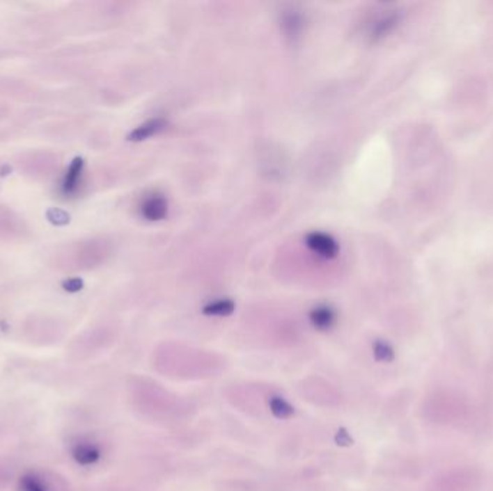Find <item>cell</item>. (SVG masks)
<instances>
[{
	"mask_svg": "<svg viewBox=\"0 0 493 491\" xmlns=\"http://www.w3.org/2000/svg\"><path fill=\"white\" fill-rule=\"evenodd\" d=\"M401 15L398 10L388 9L382 10L379 16H377L371 24H369V32L368 35L371 36L374 40L382 39L388 33H391L400 24Z\"/></svg>",
	"mask_w": 493,
	"mask_h": 491,
	"instance_id": "6da1fadb",
	"label": "cell"
},
{
	"mask_svg": "<svg viewBox=\"0 0 493 491\" xmlns=\"http://www.w3.org/2000/svg\"><path fill=\"white\" fill-rule=\"evenodd\" d=\"M306 245L311 248V251L323 258H335L339 252L336 241L331 235L323 232H312L307 235Z\"/></svg>",
	"mask_w": 493,
	"mask_h": 491,
	"instance_id": "7a4b0ae2",
	"label": "cell"
},
{
	"mask_svg": "<svg viewBox=\"0 0 493 491\" xmlns=\"http://www.w3.org/2000/svg\"><path fill=\"white\" fill-rule=\"evenodd\" d=\"M140 212L141 216L148 220H160L168 214V202L163 195L153 193L143 200Z\"/></svg>",
	"mask_w": 493,
	"mask_h": 491,
	"instance_id": "3957f363",
	"label": "cell"
},
{
	"mask_svg": "<svg viewBox=\"0 0 493 491\" xmlns=\"http://www.w3.org/2000/svg\"><path fill=\"white\" fill-rule=\"evenodd\" d=\"M82 170H84V160H82L81 157H75L64 176L63 185H61V191H63L64 195L70 196L78 191Z\"/></svg>",
	"mask_w": 493,
	"mask_h": 491,
	"instance_id": "277c9868",
	"label": "cell"
},
{
	"mask_svg": "<svg viewBox=\"0 0 493 491\" xmlns=\"http://www.w3.org/2000/svg\"><path fill=\"white\" fill-rule=\"evenodd\" d=\"M309 317H311L312 325L315 327L316 330H320V332L331 330L336 323L335 310L332 309V307H329L326 304L315 307V309L311 312Z\"/></svg>",
	"mask_w": 493,
	"mask_h": 491,
	"instance_id": "5b68a950",
	"label": "cell"
},
{
	"mask_svg": "<svg viewBox=\"0 0 493 491\" xmlns=\"http://www.w3.org/2000/svg\"><path fill=\"white\" fill-rule=\"evenodd\" d=\"M72 457L79 465H93L100 460L101 453L91 442H78L72 448Z\"/></svg>",
	"mask_w": 493,
	"mask_h": 491,
	"instance_id": "8992f818",
	"label": "cell"
},
{
	"mask_svg": "<svg viewBox=\"0 0 493 491\" xmlns=\"http://www.w3.org/2000/svg\"><path fill=\"white\" fill-rule=\"evenodd\" d=\"M168 122L164 121L163 118H155V120H149L146 122H143L141 126H139L137 129H134L130 134H129V140L130 141H141L146 140L155 134H159L160 131H163L166 129Z\"/></svg>",
	"mask_w": 493,
	"mask_h": 491,
	"instance_id": "52a82bcc",
	"label": "cell"
},
{
	"mask_svg": "<svg viewBox=\"0 0 493 491\" xmlns=\"http://www.w3.org/2000/svg\"><path fill=\"white\" fill-rule=\"evenodd\" d=\"M303 24H304V22H303L302 15H299V13L295 12V10H292V12H289V13H285V15L283 16V20H281V25H283V29H284L285 36L292 38L293 40L297 39V38H300V35H302V32H303V28H304Z\"/></svg>",
	"mask_w": 493,
	"mask_h": 491,
	"instance_id": "ba28073f",
	"label": "cell"
},
{
	"mask_svg": "<svg viewBox=\"0 0 493 491\" xmlns=\"http://www.w3.org/2000/svg\"><path fill=\"white\" fill-rule=\"evenodd\" d=\"M234 309H235V304L231 300L222 298L205 305L202 313L205 316H212V317H227L234 313Z\"/></svg>",
	"mask_w": 493,
	"mask_h": 491,
	"instance_id": "9c48e42d",
	"label": "cell"
},
{
	"mask_svg": "<svg viewBox=\"0 0 493 491\" xmlns=\"http://www.w3.org/2000/svg\"><path fill=\"white\" fill-rule=\"evenodd\" d=\"M269 405H270L272 414H273L277 419H287V418L293 417V414H295V408H293L289 402H287L285 399H283V398H280V396H273V398H270Z\"/></svg>",
	"mask_w": 493,
	"mask_h": 491,
	"instance_id": "30bf717a",
	"label": "cell"
},
{
	"mask_svg": "<svg viewBox=\"0 0 493 491\" xmlns=\"http://www.w3.org/2000/svg\"><path fill=\"white\" fill-rule=\"evenodd\" d=\"M19 485L20 491H49L44 481L35 474H25L24 477H20Z\"/></svg>",
	"mask_w": 493,
	"mask_h": 491,
	"instance_id": "8fae6325",
	"label": "cell"
},
{
	"mask_svg": "<svg viewBox=\"0 0 493 491\" xmlns=\"http://www.w3.org/2000/svg\"><path fill=\"white\" fill-rule=\"evenodd\" d=\"M374 357H375L378 362L389 363V362L394 360L396 353H394L393 347L389 346L388 343H385V341H382V340H377V341L374 343Z\"/></svg>",
	"mask_w": 493,
	"mask_h": 491,
	"instance_id": "7c38bea8",
	"label": "cell"
},
{
	"mask_svg": "<svg viewBox=\"0 0 493 491\" xmlns=\"http://www.w3.org/2000/svg\"><path fill=\"white\" fill-rule=\"evenodd\" d=\"M335 441H336V444L341 445V446H349V445L354 444L352 437L349 435V433L346 431L345 428H339V429H338V433H336V435H335Z\"/></svg>",
	"mask_w": 493,
	"mask_h": 491,
	"instance_id": "4fadbf2b",
	"label": "cell"
},
{
	"mask_svg": "<svg viewBox=\"0 0 493 491\" xmlns=\"http://www.w3.org/2000/svg\"><path fill=\"white\" fill-rule=\"evenodd\" d=\"M82 287V282L79 280H70L65 282V290L68 291H78Z\"/></svg>",
	"mask_w": 493,
	"mask_h": 491,
	"instance_id": "5bb4252c",
	"label": "cell"
}]
</instances>
